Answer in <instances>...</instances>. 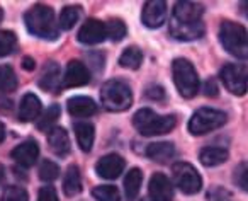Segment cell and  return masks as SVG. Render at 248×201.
Masks as SVG:
<instances>
[{
  "label": "cell",
  "instance_id": "cb8c5ba5",
  "mask_svg": "<svg viewBox=\"0 0 248 201\" xmlns=\"http://www.w3.org/2000/svg\"><path fill=\"white\" fill-rule=\"evenodd\" d=\"M63 191L66 196H77L82 191V176L77 166H70L63 177Z\"/></svg>",
  "mask_w": 248,
  "mask_h": 201
},
{
  "label": "cell",
  "instance_id": "7402d4cb",
  "mask_svg": "<svg viewBox=\"0 0 248 201\" xmlns=\"http://www.w3.org/2000/svg\"><path fill=\"white\" fill-rule=\"evenodd\" d=\"M199 160L206 167L219 166V164L228 160V150L223 149V147H206V149L201 150Z\"/></svg>",
  "mask_w": 248,
  "mask_h": 201
},
{
  "label": "cell",
  "instance_id": "277c9868",
  "mask_svg": "<svg viewBox=\"0 0 248 201\" xmlns=\"http://www.w3.org/2000/svg\"><path fill=\"white\" fill-rule=\"evenodd\" d=\"M173 82L179 94L186 99H192L199 92V77H197L196 67L187 58H175L172 62Z\"/></svg>",
  "mask_w": 248,
  "mask_h": 201
},
{
  "label": "cell",
  "instance_id": "8fae6325",
  "mask_svg": "<svg viewBox=\"0 0 248 201\" xmlns=\"http://www.w3.org/2000/svg\"><path fill=\"white\" fill-rule=\"evenodd\" d=\"M90 82V72L82 62L78 60H72L66 67L65 77H63L62 87L68 89V87H82Z\"/></svg>",
  "mask_w": 248,
  "mask_h": 201
},
{
  "label": "cell",
  "instance_id": "9a60e30c",
  "mask_svg": "<svg viewBox=\"0 0 248 201\" xmlns=\"http://www.w3.org/2000/svg\"><path fill=\"white\" fill-rule=\"evenodd\" d=\"M11 157L22 167H31L36 164L39 157V147L34 140H26L19 143L14 150L11 152Z\"/></svg>",
  "mask_w": 248,
  "mask_h": 201
},
{
  "label": "cell",
  "instance_id": "d6a6232c",
  "mask_svg": "<svg viewBox=\"0 0 248 201\" xmlns=\"http://www.w3.org/2000/svg\"><path fill=\"white\" fill-rule=\"evenodd\" d=\"M58 176H60V167L53 160H45L39 166V179L45 181V183H51V181L58 179Z\"/></svg>",
  "mask_w": 248,
  "mask_h": 201
},
{
  "label": "cell",
  "instance_id": "83f0119b",
  "mask_svg": "<svg viewBox=\"0 0 248 201\" xmlns=\"http://www.w3.org/2000/svg\"><path fill=\"white\" fill-rule=\"evenodd\" d=\"M60 113H62V109H60L58 104L49 106V108L46 109V113L41 116V118H39V121H38V130H39V132H45V133L49 132V130H51V126L58 121Z\"/></svg>",
  "mask_w": 248,
  "mask_h": 201
},
{
  "label": "cell",
  "instance_id": "7c38bea8",
  "mask_svg": "<svg viewBox=\"0 0 248 201\" xmlns=\"http://www.w3.org/2000/svg\"><path fill=\"white\" fill-rule=\"evenodd\" d=\"M202 5L194 4V2H177L175 9H173V22L179 24H196V22H202Z\"/></svg>",
  "mask_w": 248,
  "mask_h": 201
},
{
  "label": "cell",
  "instance_id": "8992f818",
  "mask_svg": "<svg viewBox=\"0 0 248 201\" xmlns=\"http://www.w3.org/2000/svg\"><path fill=\"white\" fill-rule=\"evenodd\" d=\"M226 119H228L226 113L219 111V109L201 108V109H197L192 115V118H190L189 132L192 133L194 136L206 135V133L221 128V126L226 123Z\"/></svg>",
  "mask_w": 248,
  "mask_h": 201
},
{
  "label": "cell",
  "instance_id": "4316f807",
  "mask_svg": "<svg viewBox=\"0 0 248 201\" xmlns=\"http://www.w3.org/2000/svg\"><path fill=\"white\" fill-rule=\"evenodd\" d=\"M17 84V75L11 65L0 67V92H14Z\"/></svg>",
  "mask_w": 248,
  "mask_h": 201
},
{
  "label": "cell",
  "instance_id": "8d00e7d4",
  "mask_svg": "<svg viewBox=\"0 0 248 201\" xmlns=\"http://www.w3.org/2000/svg\"><path fill=\"white\" fill-rule=\"evenodd\" d=\"M38 201H60V200H58V194H56L55 187L45 186V187H41V191H39Z\"/></svg>",
  "mask_w": 248,
  "mask_h": 201
},
{
  "label": "cell",
  "instance_id": "f1b7e54d",
  "mask_svg": "<svg viewBox=\"0 0 248 201\" xmlns=\"http://www.w3.org/2000/svg\"><path fill=\"white\" fill-rule=\"evenodd\" d=\"M78 17H80V9L78 7H65L60 14V21H58V26L60 29L63 31H70L73 29V26L78 22Z\"/></svg>",
  "mask_w": 248,
  "mask_h": 201
},
{
  "label": "cell",
  "instance_id": "3957f363",
  "mask_svg": "<svg viewBox=\"0 0 248 201\" xmlns=\"http://www.w3.org/2000/svg\"><path fill=\"white\" fill-rule=\"evenodd\" d=\"M100 102L107 111L121 113L131 108L133 92L124 80H107L100 89Z\"/></svg>",
  "mask_w": 248,
  "mask_h": 201
},
{
  "label": "cell",
  "instance_id": "4fadbf2b",
  "mask_svg": "<svg viewBox=\"0 0 248 201\" xmlns=\"http://www.w3.org/2000/svg\"><path fill=\"white\" fill-rule=\"evenodd\" d=\"M148 193L152 201H170L173 196V187L172 183L165 174H153L148 184Z\"/></svg>",
  "mask_w": 248,
  "mask_h": 201
},
{
  "label": "cell",
  "instance_id": "5bb4252c",
  "mask_svg": "<svg viewBox=\"0 0 248 201\" xmlns=\"http://www.w3.org/2000/svg\"><path fill=\"white\" fill-rule=\"evenodd\" d=\"M106 38V24L97 19H89L78 31V41L83 45H99Z\"/></svg>",
  "mask_w": 248,
  "mask_h": 201
},
{
  "label": "cell",
  "instance_id": "7a4b0ae2",
  "mask_svg": "<svg viewBox=\"0 0 248 201\" xmlns=\"http://www.w3.org/2000/svg\"><path fill=\"white\" fill-rule=\"evenodd\" d=\"M133 125L143 136H155L170 133L177 125V118L173 115L160 116L148 108H143L133 116Z\"/></svg>",
  "mask_w": 248,
  "mask_h": 201
},
{
  "label": "cell",
  "instance_id": "f35d334b",
  "mask_svg": "<svg viewBox=\"0 0 248 201\" xmlns=\"http://www.w3.org/2000/svg\"><path fill=\"white\" fill-rule=\"evenodd\" d=\"M22 68L28 70V72H32V70L36 68V62L32 56H24L22 58Z\"/></svg>",
  "mask_w": 248,
  "mask_h": 201
},
{
  "label": "cell",
  "instance_id": "6da1fadb",
  "mask_svg": "<svg viewBox=\"0 0 248 201\" xmlns=\"http://www.w3.org/2000/svg\"><path fill=\"white\" fill-rule=\"evenodd\" d=\"M26 28L31 34L38 36L43 39H55L58 34V28H56L55 21V12L49 5L45 4H36L29 9L24 14Z\"/></svg>",
  "mask_w": 248,
  "mask_h": 201
},
{
  "label": "cell",
  "instance_id": "ba28073f",
  "mask_svg": "<svg viewBox=\"0 0 248 201\" xmlns=\"http://www.w3.org/2000/svg\"><path fill=\"white\" fill-rule=\"evenodd\" d=\"M219 77L223 80L224 87L234 96H245L248 89L247 82V68L243 65H236V63H228L221 68Z\"/></svg>",
  "mask_w": 248,
  "mask_h": 201
},
{
  "label": "cell",
  "instance_id": "1f68e13d",
  "mask_svg": "<svg viewBox=\"0 0 248 201\" xmlns=\"http://www.w3.org/2000/svg\"><path fill=\"white\" fill-rule=\"evenodd\" d=\"M16 46H17V36H16V33L2 29L0 31V58L11 55L16 50Z\"/></svg>",
  "mask_w": 248,
  "mask_h": 201
},
{
  "label": "cell",
  "instance_id": "b9f144b4",
  "mask_svg": "<svg viewBox=\"0 0 248 201\" xmlns=\"http://www.w3.org/2000/svg\"><path fill=\"white\" fill-rule=\"evenodd\" d=\"M141 201H152V200H150V198H143Z\"/></svg>",
  "mask_w": 248,
  "mask_h": 201
},
{
  "label": "cell",
  "instance_id": "d590c367",
  "mask_svg": "<svg viewBox=\"0 0 248 201\" xmlns=\"http://www.w3.org/2000/svg\"><path fill=\"white\" fill-rule=\"evenodd\" d=\"M145 96L152 100H165V89L162 85H150L146 87Z\"/></svg>",
  "mask_w": 248,
  "mask_h": 201
},
{
  "label": "cell",
  "instance_id": "ffe728a7",
  "mask_svg": "<svg viewBox=\"0 0 248 201\" xmlns=\"http://www.w3.org/2000/svg\"><path fill=\"white\" fill-rule=\"evenodd\" d=\"M175 155V147L170 142H156L146 147V157L158 164H167Z\"/></svg>",
  "mask_w": 248,
  "mask_h": 201
},
{
  "label": "cell",
  "instance_id": "d4e9b609",
  "mask_svg": "<svg viewBox=\"0 0 248 201\" xmlns=\"http://www.w3.org/2000/svg\"><path fill=\"white\" fill-rule=\"evenodd\" d=\"M143 63V53L140 48L136 46H129L126 48L119 56V65L123 68H129V70H138Z\"/></svg>",
  "mask_w": 248,
  "mask_h": 201
},
{
  "label": "cell",
  "instance_id": "d6986e66",
  "mask_svg": "<svg viewBox=\"0 0 248 201\" xmlns=\"http://www.w3.org/2000/svg\"><path fill=\"white\" fill-rule=\"evenodd\" d=\"M170 33L179 41H192L204 34V24L196 22V24H179V22H170Z\"/></svg>",
  "mask_w": 248,
  "mask_h": 201
},
{
  "label": "cell",
  "instance_id": "9c48e42d",
  "mask_svg": "<svg viewBox=\"0 0 248 201\" xmlns=\"http://www.w3.org/2000/svg\"><path fill=\"white\" fill-rule=\"evenodd\" d=\"M167 14H169V9L163 0H150L143 5L141 21L146 28L156 29L167 21Z\"/></svg>",
  "mask_w": 248,
  "mask_h": 201
},
{
  "label": "cell",
  "instance_id": "52a82bcc",
  "mask_svg": "<svg viewBox=\"0 0 248 201\" xmlns=\"http://www.w3.org/2000/svg\"><path fill=\"white\" fill-rule=\"evenodd\" d=\"M173 181L184 194H196L202 187V177L189 162H177L172 167Z\"/></svg>",
  "mask_w": 248,
  "mask_h": 201
},
{
  "label": "cell",
  "instance_id": "484cf974",
  "mask_svg": "<svg viewBox=\"0 0 248 201\" xmlns=\"http://www.w3.org/2000/svg\"><path fill=\"white\" fill-rule=\"evenodd\" d=\"M58 84H60V67L56 65V62H48L45 70H43L39 85L45 90H55Z\"/></svg>",
  "mask_w": 248,
  "mask_h": 201
},
{
  "label": "cell",
  "instance_id": "44dd1931",
  "mask_svg": "<svg viewBox=\"0 0 248 201\" xmlns=\"http://www.w3.org/2000/svg\"><path fill=\"white\" fill-rule=\"evenodd\" d=\"M73 130H75L77 143H78L80 150L89 153L90 150H92L93 140H95V130H93V125H90V123H87V121L75 123Z\"/></svg>",
  "mask_w": 248,
  "mask_h": 201
},
{
  "label": "cell",
  "instance_id": "836d02e7",
  "mask_svg": "<svg viewBox=\"0 0 248 201\" xmlns=\"http://www.w3.org/2000/svg\"><path fill=\"white\" fill-rule=\"evenodd\" d=\"M2 201H29V196H28V193H26L24 187L9 186L7 189L4 191Z\"/></svg>",
  "mask_w": 248,
  "mask_h": 201
},
{
  "label": "cell",
  "instance_id": "2e32d148",
  "mask_svg": "<svg viewBox=\"0 0 248 201\" xmlns=\"http://www.w3.org/2000/svg\"><path fill=\"white\" fill-rule=\"evenodd\" d=\"M66 108H68V113L73 116V118H89V116H92L97 113L95 100L90 99V97H85V96L70 97L68 102H66Z\"/></svg>",
  "mask_w": 248,
  "mask_h": 201
},
{
  "label": "cell",
  "instance_id": "74e56055",
  "mask_svg": "<svg viewBox=\"0 0 248 201\" xmlns=\"http://www.w3.org/2000/svg\"><path fill=\"white\" fill-rule=\"evenodd\" d=\"M217 92H219V89H217L216 82H214L213 79H209L206 82V87H204V94H206L207 97H216Z\"/></svg>",
  "mask_w": 248,
  "mask_h": 201
},
{
  "label": "cell",
  "instance_id": "603a6c76",
  "mask_svg": "<svg viewBox=\"0 0 248 201\" xmlns=\"http://www.w3.org/2000/svg\"><path fill=\"white\" fill-rule=\"evenodd\" d=\"M141 183H143V172L138 167H133L126 177H124V191H126V198L129 201L136 200L141 189Z\"/></svg>",
  "mask_w": 248,
  "mask_h": 201
},
{
  "label": "cell",
  "instance_id": "f546056e",
  "mask_svg": "<svg viewBox=\"0 0 248 201\" xmlns=\"http://www.w3.org/2000/svg\"><path fill=\"white\" fill-rule=\"evenodd\" d=\"M92 196L97 201H121L119 189L116 186H110V184H104V186H97L92 191Z\"/></svg>",
  "mask_w": 248,
  "mask_h": 201
},
{
  "label": "cell",
  "instance_id": "ac0fdd59",
  "mask_svg": "<svg viewBox=\"0 0 248 201\" xmlns=\"http://www.w3.org/2000/svg\"><path fill=\"white\" fill-rule=\"evenodd\" d=\"M48 145L51 149V152L58 157H65L68 155L70 152V138H68V133H66L65 128H55L49 130L48 133Z\"/></svg>",
  "mask_w": 248,
  "mask_h": 201
},
{
  "label": "cell",
  "instance_id": "ab89813d",
  "mask_svg": "<svg viewBox=\"0 0 248 201\" xmlns=\"http://www.w3.org/2000/svg\"><path fill=\"white\" fill-rule=\"evenodd\" d=\"M5 140V125L2 121H0V143Z\"/></svg>",
  "mask_w": 248,
  "mask_h": 201
},
{
  "label": "cell",
  "instance_id": "4dcf8cb0",
  "mask_svg": "<svg viewBox=\"0 0 248 201\" xmlns=\"http://www.w3.org/2000/svg\"><path fill=\"white\" fill-rule=\"evenodd\" d=\"M126 33H128V28H126V24L121 19H110L106 24V36H109L114 43L124 39Z\"/></svg>",
  "mask_w": 248,
  "mask_h": 201
},
{
  "label": "cell",
  "instance_id": "60d3db41",
  "mask_svg": "<svg viewBox=\"0 0 248 201\" xmlns=\"http://www.w3.org/2000/svg\"><path fill=\"white\" fill-rule=\"evenodd\" d=\"M2 17H4V12H2V9H0V21H2Z\"/></svg>",
  "mask_w": 248,
  "mask_h": 201
},
{
  "label": "cell",
  "instance_id": "e0dca14e",
  "mask_svg": "<svg viewBox=\"0 0 248 201\" xmlns=\"http://www.w3.org/2000/svg\"><path fill=\"white\" fill-rule=\"evenodd\" d=\"M39 115H41V100H39V97L32 92L24 94L21 99V104H19V121H34Z\"/></svg>",
  "mask_w": 248,
  "mask_h": 201
},
{
  "label": "cell",
  "instance_id": "5b68a950",
  "mask_svg": "<svg viewBox=\"0 0 248 201\" xmlns=\"http://www.w3.org/2000/svg\"><path fill=\"white\" fill-rule=\"evenodd\" d=\"M219 41L228 53L236 58H247L248 55V39L247 29L238 22L223 21L219 26Z\"/></svg>",
  "mask_w": 248,
  "mask_h": 201
},
{
  "label": "cell",
  "instance_id": "e575fe53",
  "mask_svg": "<svg viewBox=\"0 0 248 201\" xmlns=\"http://www.w3.org/2000/svg\"><path fill=\"white\" fill-rule=\"evenodd\" d=\"M234 183L236 186H240V189L247 191V164L245 162L238 164V167L234 169Z\"/></svg>",
  "mask_w": 248,
  "mask_h": 201
},
{
  "label": "cell",
  "instance_id": "30bf717a",
  "mask_svg": "<svg viewBox=\"0 0 248 201\" xmlns=\"http://www.w3.org/2000/svg\"><path fill=\"white\" fill-rule=\"evenodd\" d=\"M124 167H126V160L119 153H107L102 159L97 160L95 172L102 179H117L123 174Z\"/></svg>",
  "mask_w": 248,
  "mask_h": 201
}]
</instances>
